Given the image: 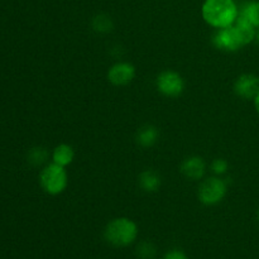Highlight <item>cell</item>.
I'll use <instances>...</instances> for the list:
<instances>
[{
    "instance_id": "6da1fadb",
    "label": "cell",
    "mask_w": 259,
    "mask_h": 259,
    "mask_svg": "<svg viewBox=\"0 0 259 259\" xmlns=\"http://www.w3.org/2000/svg\"><path fill=\"white\" fill-rule=\"evenodd\" d=\"M235 0H205L201 7V17L212 28H227L234 24L238 18Z\"/></svg>"
},
{
    "instance_id": "7a4b0ae2",
    "label": "cell",
    "mask_w": 259,
    "mask_h": 259,
    "mask_svg": "<svg viewBox=\"0 0 259 259\" xmlns=\"http://www.w3.org/2000/svg\"><path fill=\"white\" fill-rule=\"evenodd\" d=\"M138 237V227L129 218H116L104 229V238L113 247L124 248L134 243Z\"/></svg>"
},
{
    "instance_id": "3957f363",
    "label": "cell",
    "mask_w": 259,
    "mask_h": 259,
    "mask_svg": "<svg viewBox=\"0 0 259 259\" xmlns=\"http://www.w3.org/2000/svg\"><path fill=\"white\" fill-rule=\"evenodd\" d=\"M39 185L46 194L57 196L62 194L68 185V175L66 167L56 163H50L43 167L39 172Z\"/></svg>"
},
{
    "instance_id": "277c9868",
    "label": "cell",
    "mask_w": 259,
    "mask_h": 259,
    "mask_svg": "<svg viewBox=\"0 0 259 259\" xmlns=\"http://www.w3.org/2000/svg\"><path fill=\"white\" fill-rule=\"evenodd\" d=\"M228 191V184L222 177H207L200 184L197 196L199 200L206 206H214L224 200Z\"/></svg>"
},
{
    "instance_id": "5b68a950",
    "label": "cell",
    "mask_w": 259,
    "mask_h": 259,
    "mask_svg": "<svg viewBox=\"0 0 259 259\" xmlns=\"http://www.w3.org/2000/svg\"><path fill=\"white\" fill-rule=\"evenodd\" d=\"M156 88L159 94L167 98H177L185 90V80L179 72L164 70L156 78Z\"/></svg>"
},
{
    "instance_id": "8992f818",
    "label": "cell",
    "mask_w": 259,
    "mask_h": 259,
    "mask_svg": "<svg viewBox=\"0 0 259 259\" xmlns=\"http://www.w3.org/2000/svg\"><path fill=\"white\" fill-rule=\"evenodd\" d=\"M211 42L215 46V48L224 51V52H237L240 48L244 47L240 42L234 24L230 25V27L217 29V32L212 35Z\"/></svg>"
},
{
    "instance_id": "52a82bcc",
    "label": "cell",
    "mask_w": 259,
    "mask_h": 259,
    "mask_svg": "<svg viewBox=\"0 0 259 259\" xmlns=\"http://www.w3.org/2000/svg\"><path fill=\"white\" fill-rule=\"evenodd\" d=\"M234 93L244 100H254L259 93V77L254 73H243L235 80Z\"/></svg>"
},
{
    "instance_id": "ba28073f",
    "label": "cell",
    "mask_w": 259,
    "mask_h": 259,
    "mask_svg": "<svg viewBox=\"0 0 259 259\" xmlns=\"http://www.w3.org/2000/svg\"><path fill=\"white\" fill-rule=\"evenodd\" d=\"M136 77V67L131 62H116L108 71L109 82L114 86H125Z\"/></svg>"
},
{
    "instance_id": "9c48e42d",
    "label": "cell",
    "mask_w": 259,
    "mask_h": 259,
    "mask_svg": "<svg viewBox=\"0 0 259 259\" xmlns=\"http://www.w3.org/2000/svg\"><path fill=\"white\" fill-rule=\"evenodd\" d=\"M205 171H206V164H205L204 158L199 156L187 157L180 166V172L186 179L194 180V181L201 180L204 177Z\"/></svg>"
},
{
    "instance_id": "30bf717a",
    "label": "cell",
    "mask_w": 259,
    "mask_h": 259,
    "mask_svg": "<svg viewBox=\"0 0 259 259\" xmlns=\"http://www.w3.org/2000/svg\"><path fill=\"white\" fill-rule=\"evenodd\" d=\"M238 18L259 29V4L254 0H247L238 5Z\"/></svg>"
},
{
    "instance_id": "8fae6325",
    "label": "cell",
    "mask_w": 259,
    "mask_h": 259,
    "mask_svg": "<svg viewBox=\"0 0 259 259\" xmlns=\"http://www.w3.org/2000/svg\"><path fill=\"white\" fill-rule=\"evenodd\" d=\"M159 138V132L158 129L154 125L151 124H147V125L142 126L138 132H137L136 141L137 144L139 147H143V148H151L154 144L157 143Z\"/></svg>"
},
{
    "instance_id": "7c38bea8",
    "label": "cell",
    "mask_w": 259,
    "mask_h": 259,
    "mask_svg": "<svg viewBox=\"0 0 259 259\" xmlns=\"http://www.w3.org/2000/svg\"><path fill=\"white\" fill-rule=\"evenodd\" d=\"M139 187L143 190L144 192H156L161 187L162 180L161 176L157 174L153 169H144L138 177Z\"/></svg>"
},
{
    "instance_id": "4fadbf2b",
    "label": "cell",
    "mask_w": 259,
    "mask_h": 259,
    "mask_svg": "<svg viewBox=\"0 0 259 259\" xmlns=\"http://www.w3.org/2000/svg\"><path fill=\"white\" fill-rule=\"evenodd\" d=\"M73 158H75V151L70 144H58L52 152V162L62 167H67L68 164L72 163Z\"/></svg>"
},
{
    "instance_id": "5bb4252c",
    "label": "cell",
    "mask_w": 259,
    "mask_h": 259,
    "mask_svg": "<svg viewBox=\"0 0 259 259\" xmlns=\"http://www.w3.org/2000/svg\"><path fill=\"white\" fill-rule=\"evenodd\" d=\"M234 27L237 29V33L239 35V39L243 46H247L249 43H252L253 40H255V35H257L258 30L257 28H254L253 25L248 24V23L239 19H237V22L234 23Z\"/></svg>"
},
{
    "instance_id": "9a60e30c",
    "label": "cell",
    "mask_w": 259,
    "mask_h": 259,
    "mask_svg": "<svg viewBox=\"0 0 259 259\" xmlns=\"http://www.w3.org/2000/svg\"><path fill=\"white\" fill-rule=\"evenodd\" d=\"M91 27H93V29L95 32L105 34V33H109L113 30L114 23L108 14L100 13V14L95 15L93 18V20H91Z\"/></svg>"
},
{
    "instance_id": "2e32d148",
    "label": "cell",
    "mask_w": 259,
    "mask_h": 259,
    "mask_svg": "<svg viewBox=\"0 0 259 259\" xmlns=\"http://www.w3.org/2000/svg\"><path fill=\"white\" fill-rule=\"evenodd\" d=\"M48 158L47 149L43 147H34V148L29 149L27 156V161L29 162L32 166H42Z\"/></svg>"
},
{
    "instance_id": "e0dca14e",
    "label": "cell",
    "mask_w": 259,
    "mask_h": 259,
    "mask_svg": "<svg viewBox=\"0 0 259 259\" xmlns=\"http://www.w3.org/2000/svg\"><path fill=\"white\" fill-rule=\"evenodd\" d=\"M137 252H138V255L142 259H153L154 255H156V248L151 243L144 242L139 244V247L137 248Z\"/></svg>"
},
{
    "instance_id": "ac0fdd59",
    "label": "cell",
    "mask_w": 259,
    "mask_h": 259,
    "mask_svg": "<svg viewBox=\"0 0 259 259\" xmlns=\"http://www.w3.org/2000/svg\"><path fill=\"white\" fill-rule=\"evenodd\" d=\"M228 168H229V164L224 158H217L211 162V171L217 176H223L227 174Z\"/></svg>"
},
{
    "instance_id": "d6986e66",
    "label": "cell",
    "mask_w": 259,
    "mask_h": 259,
    "mask_svg": "<svg viewBox=\"0 0 259 259\" xmlns=\"http://www.w3.org/2000/svg\"><path fill=\"white\" fill-rule=\"evenodd\" d=\"M163 259H189V258H187V255L185 254L182 250L172 249L166 253V255H164Z\"/></svg>"
},
{
    "instance_id": "ffe728a7",
    "label": "cell",
    "mask_w": 259,
    "mask_h": 259,
    "mask_svg": "<svg viewBox=\"0 0 259 259\" xmlns=\"http://www.w3.org/2000/svg\"><path fill=\"white\" fill-rule=\"evenodd\" d=\"M254 108H255V110H257V113L259 114V93H258V95L255 96V99L254 100Z\"/></svg>"
},
{
    "instance_id": "44dd1931",
    "label": "cell",
    "mask_w": 259,
    "mask_h": 259,
    "mask_svg": "<svg viewBox=\"0 0 259 259\" xmlns=\"http://www.w3.org/2000/svg\"><path fill=\"white\" fill-rule=\"evenodd\" d=\"M255 42H257L258 46H259V29L257 30V35H255Z\"/></svg>"
},
{
    "instance_id": "7402d4cb",
    "label": "cell",
    "mask_w": 259,
    "mask_h": 259,
    "mask_svg": "<svg viewBox=\"0 0 259 259\" xmlns=\"http://www.w3.org/2000/svg\"><path fill=\"white\" fill-rule=\"evenodd\" d=\"M257 220H258V223H259V209H258V211H257Z\"/></svg>"
},
{
    "instance_id": "603a6c76",
    "label": "cell",
    "mask_w": 259,
    "mask_h": 259,
    "mask_svg": "<svg viewBox=\"0 0 259 259\" xmlns=\"http://www.w3.org/2000/svg\"><path fill=\"white\" fill-rule=\"evenodd\" d=\"M258 4H259V2H258Z\"/></svg>"
}]
</instances>
